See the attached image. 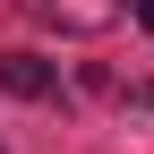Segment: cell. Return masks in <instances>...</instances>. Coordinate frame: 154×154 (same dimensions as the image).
I'll return each instance as SVG.
<instances>
[{"label":"cell","mask_w":154,"mask_h":154,"mask_svg":"<svg viewBox=\"0 0 154 154\" xmlns=\"http://www.w3.org/2000/svg\"><path fill=\"white\" fill-rule=\"evenodd\" d=\"M17 9H26L34 26H51V34H103L111 17H120V0H17Z\"/></svg>","instance_id":"1"},{"label":"cell","mask_w":154,"mask_h":154,"mask_svg":"<svg viewBox=\"0 0 154 154\" xmlns=\"http://www.w3.org/2000/svg\"><path fill=\"white\" fill-rule=\"evenodd\" d=\"M60 86V69L34 60V51H0V94H17V103H43V94Z\"/></svg>","instance_id":"2"},{"label":"cell","mask_w":154,"mask_h":154,"mask_svg":"<svg viewBox=\"0 0 154 154\" xmlns=\"http://www.w3.org/2000/svg\"><path fill=\"white\" fill-rule=\"evenodd\" d=\"M137 26H146V34H154V0H137Z\"/></svg>","instance_id":"3"}]
</instances>
